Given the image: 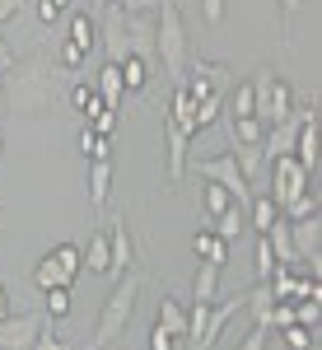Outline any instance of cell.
<instances>
[{"label":"cell","instance_id":"cell-22","mask_svg":"<svg viewBox=\"0 0 322 350\" xmlns=\"http://www.w3.org/2000/svg\"><path fill=\"white\" fill-rule=\"evenodd\" d=\"M163 117H168V122H178V126H183L187 135H196V103H191V94L183 89V84H178V94H173V108L163 112Z\"/></svg>","mask_w":322,"mask_h":350},{"label":"cell","instance_id":"cell-52","mask_svg":"<svg viewBox=\"0 0 322 350\" xmlns=\"http://www.w3.org/2000/svg\"><path fill=\"white\" fill-rule=\"evenodd\" d=\"M19 10H24V0H0V24H5V19H14Z\"/></svg>","mask_w":322,"mask_h":350},{"label":"cell","instance_id":"cell-14","mask_svg":"<svg viewBox=\"0 0 322 350\" xmlns=\"http://www.w3.org/2000/svg\"><path fill=\"white\" fill-rule=\"evenodd\" d=\"M94 89H98V98H103V108H122V98H126V84H122V66L117 61H107L103 70H98V80H94Z\"/></svg>","mask_w":322,"mask_h":350},{"label":"cell","instance_id":"cell-2","mask_svg":"<svg viewBox=\"0 0 322 350\" xmlns=\"http://www.w3.org/2000/svg\"><path fill=\"white\" fill-rule=\"evenodd\" d=\"M140 285H145V275L140 271H126V275H117V285H112V295L103 299V313H98V327H94V336L84 341V350H107L117 336H126V327H131V313H135V299H140Z\"/></svg>","mask_w":322,"mask_h":350},{"label":"cell","instance_id":"cell-27","mask_svg":"<svg viewBox=\"0 0 322 350\" xmlns=\"http://www.w3.org/2000/svg\"><path fill=\"white\" fill-rule=\"evenodd\" d=\"M229 135H234V145H262L267 126L257 117H229Z\"/></svg>","mask_w":322,"mask_h":350},{"label":"cell","instance_id":"cell-4","mask_svg":"<svg viewBox=\"0 0 322 350\" xmlns=\"http://www.w3.org/2000/svg\"><path fill=\"white\" fill-rule=\"evenodd\" d=\"M196 178H201V183H219V187L234 196V206H243V211H247V201H252V187H247V178L239 173L234 154H215V159H201V163H196Z\"/></svg>","mask_w":322,"mask_h":350},{"label":"cell","instance_id":"cell-26","mask_svg":"<svg viewBox=\"0 0 322 350\" xmlns=\"http://www.w3.org/2000/svg\"><path fill=\"white\" fill-rule=\"evenodd\" d=\"M33 285H38L42 295H47V290H56V285H75V280H66V271L56 267V262H52V252H47V257H42V262L33 267Z\"/></svg>","mask_w":322,"mask_h":350},{"label":"cell","instance_id":"cell-33","mask_svg":"<svg viewBox=\"0 0 322 350\" xmlns=\"http://www.w3.org/2000/svg\"><path fill=\"white\" fill-rule=\"evenodd\" d=\"M308 215H318V191H313V187L299 191L290 206H280V219H308Z\"/></svg>","mask_w":322,"mask_h":350},{"label":"cell","instance_id":"cell-41","mask_svg":"<svg viewBox=\"0 0 322 350\" xmlns=\"http://www.w3.org/2000/svg\"><path fill=\"white\" fill-rule=\"evenodd\" d=\"M206 318H211V304H201V299H191V308H187V346L201 336V327H206Z\"/></svg>","mask_w":322,"mask_h":350},{"label":"cell","instance_id":"cell-10","mask_svg":"<svg viewBox=\"0 0 322 350\" xmlns=\"http://www.w3.org/2000/svg\"><path fill=\"white\" fill-rule=\"evenodd\" d=\"M299 122H304V112L295 108V117H285V122H276V126H267V135H262V150H267V159H280V154H295Z\"/></svg>","mask_w":322,"mask_h":350},{"label":"cell","instance_id":"cell-28","mask_svg":"<svg viewBox=\"0 0 322 350\" xmlns=\"http://www.w3.org/2000/svg\"><path fill=\"white\" fill-rule=\"evenodd\" d=\"M243 304H247V313H252L257 323L267 327V313H271V304H276V295H271V285H267V280H257V285L247 290V299H243Z\"/></svg>","mask_w":322,"mask_h":350},{"label":"cell","instance_id":"cell-57","mask_svg":"<svg viewBox=\"0 0 322 350\" xmlns=\"http://www.w3.org/2000/svg\"><path fill=\"white\" fill-rule=\"evenodd\" d=\"M107 350H112V346H107Z\"/></svg>","mask_w":322,"mask_h":350},{"label":"cell","instance_id":"cell-45","mask_svg":"<svg viewBox=\"0 0 322 350\" xmlns=\"http://www.w3.org/2000/svg\"><path fill=\"white\" fill-rule=\"evenodd\" d=\"M66 5H70V0H38V19H42V24H56V19L66 14Z\"/></svg>","mask_w":322,"mask_h":350},{"label":"cell","instance_id":"cell-6","mask_svg":"<svg viewBox=\"0 0 322 350\" xmlns=\"http://www.w3.org/2000/svg\"><path fill=\"white\" fill-rule=\"evenodd\" d=\"M42 323H47V313H10L0 323V350H33Z\"/></svg>","mask_w":322,"mask_h":350},{"label":"cell","instance_id":"cell-51","mask_svg":"<svg viewBox=\"0 0 322 350\" xmlns=\"http://www.w3.org/2000/svg\"><path fill=\"white\" fill-rule=\"evenodd\" d=\"M10 66H14V47H10V42H5V33H0V75H5Z\"/></svg>","mask_w":322,"mask_h":350},{"label":"cell","instance_id":"cell-44","mask_svg":"<svg viewBox=\"0 0 322 350\" xmlns=\"http://www.w3.org/2000/svg\"><path fill=\"white\" fill-rule=\"evenodd\" d=\"M112 126H117V112H112V108H103V112L89 117V131H94V135H112Z\"/></svg>","mask_w":322,"mask_h":350},{"label":"cell","instance_id":"cell-19","mask_svg":"<svg viewBox=\"0 0 322 350\" xmlns=\"http://www.w3.org/2000/svg\"><path fill=\"white\" fill-rule=\"evenodd\" d=\"M155 327H163L168 336H187V308H183L173 295H163V299H159V318H155Z\"/></svg>","mask_w":322,"mask_h":350},{"label":"cell","instance_id":"cell-34","mask_svg":"<svg viewBox=\"0 0 322 350\" xmlns=\"http://www.w3.org/2000/svg\"><path fill=\"white\" fill-rule=\"evenodd\" d=\"M42 299H47V308H42L47 323H61V318L70 313V285H56V290H47Z\"/></svg>","mask_w":322,"mask_h":350},{"label":"cell","instance_id":"cell-13","mask_svg":"<svg viewBox=\"0 0 322 350\" xmlns=\"http://www.w3.org/2000/svg\"><path fill=\"white\" fill-rule=\"evenodd\" d=\"M234 308H239V299H229V304H219V308L211 304V318H206V327H201V336L191 341V350H215L219 332H224V327H229V318H234Z\"/></svg>","mask_w":322,"mask_h":350},{"label":"cell","instance_id":"cell-23","mask_svg":"<svg viewBox=\"0 0 322 350\" xmlns=\"http://www.w3.org/2000/svg\"><path fill=\"white\" fill-rule=\"evenodd\" d=\"M243 215L252 219V229H257V234H267L271 224H276V219H280V206H276V201H271V196H252V201H247V211H243Z\"/></svg>","mask_w":322,"mask_h":350},{"label":"cell","instance_id":"cell-17","mask_svg":"<svg viewBox=\"0 0 322 350\" xmlns=\"http://www.w3.org/2000/svg\"><path fill=\"white\" fill-rule=\"evenodd\" d=\"M126 33H131V52L135 56H155V19L150 14H126Z\"/></svg>","mask_w":322,"mask_h":350},{"label":"cell","instance_id":"cell-1","mask_svg":"<svg viewBox=\"0 0 322 350\" xmlns=\"http://www.w3.org/2000/svg\"><path fill=\"white\" fill-rule=\"evenodd\" d=\"M0 80H5V112L42 117V112H52L61 103V66L47 52L14 56V66Z\"/></svg>","mask_w":322,"mask_h":350},{"label":"cell","instance_id":"cell-49","mask_svg":"<svg viewBox=\"0 0 322 350\" xmlns=\"http://www.w3.org/2000/svg\"><path fill=\"white\" fill-rule=\"evenodd\" d=\"M150 350H178V336H168L163 327H150Z\"/></svg>","mask_w":322,"mask_h":350},{"label":"cell","instance_id":"cell-32","mask_svg":"<svg viewBox=\"0 0 322 350\" xmlns=\"http://www.w3.org/2000/svg\"><path fill=\"white\" fill-rule=\"evenodd\" d=\"M52 262L66 271V280H75V275H80V267H84V247H75V243H61V247L52 252Z\"/></svg>","mask_w":322,"mask_h":350},{"label":"cell","instance_id":"cell-31","mask_svg":"<svg viewBox=\"0 0 322 350\" xmlns=\"http://www.w3.org/2000/svg\"><path fill=\"white\" fill-rule=\"evenodd\" d=\"M211 234H219V239L224 243H234L243 234V206H229V211H219V215H215V229Z\"/></svg>","mask_w":322,"mask_h":350},{"label":"cell","instance_id":"cell-16","mask_svg":"<svg viewBox=\"0 0 322 350\" xmlns=\"http://www.w3.org/2000/svg\"><path fill=\"white\" fill-rule=\"evenodd\" d=\"M229 154H234V163H239V173L247 178V187L262 183V173H267V150H262V145H234Z\"/></svg>","mask_w":322,"mask_h":350},{"label":"cell","instance_id":"cell-40","mask_svg":"<svg viewBox=\"0 0 322 350\" xmlns=\"http://www.w3.org/2000/svg\"><path fill=\"white\" fill-rule=\"evenodd\" d=\"M271 271H276V252H271L267 234H257V267H252V275L257 280H271Z\"/></svg>","mask_w":322,"mask_h":350},{"label":"cell","instance_id":"cell-50","mask_svg":"<svg viewBox=\"0 0 322 350\" xmlns=\"http://www.w3.org/2000/svg\"><path fill=\"white\" fill-rule=\"evenodd\" d=\"M201 14H206V24H219L224 19V0H201Z\"/></svg>","mask_w":322,"mask_h":350},{"label":"cell","instance_id":"cell-21","mask_svg":"<svg viewBox=\"0 0 322 350\" xmlns=\"http://www.w3.org/2000/svg\"><path fill=\"white\" fill-rule=\"evenodd\" d=\"M107 187H112V163L94 159V168H89V206H94V211L107 206Z\"/></svg>","mask_w":322,"mask_h":350},{"label":"cell","instance_id":"cell-18","mask_svg":"<svg viewBox=\"0 0 322 350\" xmlns=\"http://www.w3.org/2000/svg\"><path fill=\"white\" fill-rule=\"evenodd\" d=\"M219 271H224V267H215V262H201V267H196V275H191V299H201V304H215V299H219Z\"/></svg>","mask_w":322,"mask_h":350},{"label":"cell","instance_id":"cell-8","mask_svg":"<svg viewBox=\"0 0 322 350\" xmlns=\"http://www.w3.org/2000/svg\"><path fill=\"white\" fill-rule=\"evenodd\" d=\"M107 247H112V267H107V275L117 280V275H126V271H131V262H135L131 229H126V219H122V215L107 224Z\"/></svg>","mask_w":322,"mask_h":350},{"label":"cell","instance_id":"cell-35","mask_svg":"<svg viewBox=\"0 0 322 350\" xmlns=\"http://www.w3.org/2000/svg\"><path fill=\"white\" fill-rule=\"evenodd\" d=\"M219 112H224V94H211V98H201L196 103V131H206L219 122Z\"/></svg>","mask_w":322,"mask_h":350},{"label":"cell","instance_id":"cell-15","mask_svg":"<svg viewBox=\"0 0 322 350\" xmlns=\"http://www.w3.org/2000/svg\"><path fill=\"white\" fill-rule=\"evenodd\" d=\"M267 243H271V252H276V267H299L295 239H290V219H276L267 229Z\"/></svg>","mask_w":322,"mask_h":350},{"label":"cell","instance_id":"cell-25","mask_svg":"<svg viewBox=\"0 0 322 350\" xmlns=\"http://www.w3.org/2000/svg\"><path fill=\"white\" fill-rule=\"evenodd\" d=\"M70 108L84 112V117H94V112H103V98H98V89L89 80H75L70 84Z\"/></svg>","mask_w":322,"mask_h":350},{"label":"cell","instance_id":"cell-43","mask_svg":"<svg viewBox=\"0 0 322 350\" xmlns=\"http://www.w3.org/2000/svg\"><path fill=\"white\" fill-rule=\"evenodd\" d=\"M84 56H89V52H80L75 42H61V52H56V66H61V70H80Z\"/></svg>","mask_w":322,"mask_h":350},{"label":"cell","instance_id":"cell-7","mask_svg":"<svg viewBox=\"0 0 322 350\" xmlns=\"http://www.w3.org/2000/svg\"><path fill=\"white\" fill-rule=\"evenodd\" d=\"M107 10V19H103V52H107V61H126L131 56V33H126V10H117V5H103Z\"/></svg>","mask_w":322,"mask_h":350},{"label":"cell","instance_id":"cell-54","mask_svg":"<svg viewBox=\"0 0 322 350\" xmlns=\"http://www.w3.org/2000/svg\"><path fill=\"white\" fill-rule=\"evenodd\" d=\"M299 5H304V0H280V10H285V19H290V14H295Z\"/></svg>","mask_w":322,"mask_h":350},{"label":"cell","instance_id":"cell-9","mask_svg":"<svg viewBox=\"0 0 322 350\" xmlns=\"http://www.w3.org/2000/svg\"><path fill=\"white\" fill-rule=\"evenodd\" d=\"M163 140H168V183H183L187 178V150H191V135L163 117Z\"/></svg>","mask_w":322,"mask_h":350},{"label":"cell","instance_id":"cell-53","mask_svg":"<svg viewBox=\"0 0 322 350\" xmlns=\"http://www.w3.org/2000/svg\"><path fill=\"white\" fill-rule=\"evenodd\" d=\"M10 313H14V308H10V290H5V280H0V323H5Z\"/></svg>","mask_w":322,"mask_h":350},{"label":"cell","instance_id":"cell-48","mask_svg":"<svg viewBox=\"0 0 322 350\" xmlns=\"http://www.w3.org/2000/svg\"><path fill=\"white\" fill-rule=\"evenodd\" d=\"M117 10H126V14H155L159 10V0H112Z\"/></svg>","mask_w":322,"mask_h":350},{"label":"cell","instance_id":"cell-20","mask_svg":"<svg viewBox=\"0 0 322 350\" xmlns=\"http://www.w3.org/2000/svg\"><path fill=\"white\" fill-rule=\"evenodd\" d=\"M191 252H196L201 262H215V267H224V262H229V243L219 239V234H211V229H201V234L191 239Z\"/></svg>","mask_w":322,"mask_h":350},{"label":"cell","instance_id":"cell-11","mask_svg":"<svg viewBox=\"0 0 322 350\" xmlns=\"http://www.w3.org/2000/svg\"><path fill=\"white\" fill-rule=\"evenodd\" d=\"M290 239H295L299 262L318 257V247H322V224H318V215H308V219H290Z\"/></svg>","mask_w":322,"mask_h":350},{"label":"cell","instance_id":"cell-56","mask_svg":"<svg viewBox=\"0 0 322 350\" xmlns=\"http://www.w3.org/2000/svg\"><path fill=\"white\" fill-rule=\"evenodd\" d=\"M94 5H112V0H94Z\"/></svg>","mask_w":322,"mask_h":350},{"label":"cell","instance_id":"cell-47","mask_svg":"<svg viewBox=\"0 0 322 350\" xmlns=\"http://www.w3.org/2000/svg\"><path fill=\"white\" fill-rule=\"evenodd\" d=\"M267 336H271V327H252V332H247V336H243L239 341V350H267Z\"/></svg>","mask_w":322,"mask_h":350},{"label":"cell","instance_id":"cell-39","mask_svg":"<svg viewBox=\"0 0 322 350\" xmlns=\"http://www.w3.org/2000/svg\"><path fill=\"white\" fill-rule=\"evenodd\" d=\"M201 196H206V215H219V211H229V206H234V196H229V191L219 187V183H206V191H201Z\"/></svg>","mask_w":322,"mask_h":350},{"label":"cell","instance_id":"cell-37","mask_svg":"<svg viewBox=\"0 0 322 350\" xmlns=\"http://www.w3.org/2000/svg\"><path fill=\"white\" fill-rule=\"evenodd\" d=\"M318 332H308V327H299V323H290V327H280V341L290 350H318V341H313Z\"/></svg>","mask_w":322,"mask_h":350},{"label":"cell","instance_id":"cell-3","mask_svg":"<svg viewBox=\"0 0 322 350\" xmlns=\"http://www.w3.org/2000/svg\"><path fill=\"white\" fill-rule=\"evenodd\" d=\"M155 52H159L163 70H168L178 84L187 80L191 52H187V24H183L178 0H159V14H155Z\"/></svg>","mask_w":322,"mask_h":350},{"label":"cell","instance_id":"cell-38","mask_svg":"<svg viewBox=\"0 0 322 350\" xmlns=\"http://www.w3.org/2000/svg\"><path fill=\"white\" fill-rule=\"evenodd\" d=\"M295 323L308 327V332H318V323H322V299H295Z\"/></svg>","mask_w":322,"mask_h":350},{"label":"cell","instance_id":"cell-30","mask_svg":"<svg viewBox=\"0 0 322 350\" xmlns=\"http://www.w3.org/2000/svg\"><path fill=\"white\" fill-rule=\"evenodd\" d=\"M66 42H75L80 52H94V42H98L94 19H89V14H75V19H70V38H66Z\"/></svg>","mask_w":322,"mask_h":350},{"label":"cell","instance_id":"cell-55","mask_svg":"<svg viewBox=\"0 0 322 350\" xmlns=\"http://www.w3.org/2000/svg\"><path fill=\"white\" fill-rule=\"evenodd\" d=\"M0 117H5V80H0Z\"/></svg>","mask_w":322,"mask_h":350},{"label":"cell","instance_id":"cell-42","mask_svg":"<svg viewBox=\"0 0 322 350\" xmlns=\"http://www.w3.org/2000/svg\"><path fill=\"white\" fill-rule=\"evenodd\" d=\"M290 323H295V299H276V304H271V313H267V327L280 332V327H290Z\"/></svg>","mask_w":322,"mask_h":350},{"label":"cell","instance_id":"cell-29","mask_svg":"<svg viewBox=\"0 0 322 350\" xmlns=\"http://www.w3.org/2000/svg\"><path fill=\"white\" fill-rule=\"evenodd\" d=\"M84 262H89V271H98V275H107V267H112V247H107V229L89 239V252H84Z\"/></svg>","mask_w":322,"mask_h":350},{"label":"cell","instance_id":"cell-36","mask_svg":"<svg viewBox=\"0 0 322 350\" xmlns=\"http://www.w3.org/2000/svg\"><path fill=\"white\" fill-rule=\"evenodd\" d=\"M80 154L84 159H107V154H112V140H107V135H94L84 126L80 131Z\"/></svg>","mask_w":322,"mask_h":350},{"label":"cell","instance_id":"cell-5","mask_svg":"<svg viewBox=\"0 0 322 350\" xmlns=\"http://www.w3.org/2000/svg\"><path fill=\"white\" fill-rule=\"evenodd\" d=\"M267 168H271V201L276 206H290L299 191H308V183H313V173L308 168H299L295 163V154H280V159H267Z\"/></svg>","mask_w":322,"mask_h":350},{"label":"cell","instance_id":"cell-46","mask_svg":"<svg viewBox=\"0 0 322 350\" xmlns=\"http://www.w3.org/2000/svg\"><path fill=\"white\" fill-rule=\"evenodd\" d=\"M33 350H66V341L56 336L52 323H42V332H38V341H33Z\"/></svg>","mask_w":322,"mask_h":350},{"label":"cell","instance_id":"cell-24","mask_svg":"<svg viewBox=\"0 0 322 350\" xmlns=\"http://www.w3.org/2000/svg\"><path fill=\"white\" fill-rule=\"evenodd\" d=\"M122 84H126V94H140V89L150 84V61L131 52L126 61H122Z\"/></svg>","mask_w":322,"mask_h":350},{"label":"cell","instance_id":"cell-12","mask_svg":"<svg viewBox=\"0 0 322 350\" xmlns=\"http://www.w3.org/2000/svg\"><path fill=\"white\" fill-rule=\"evenodd\" d=\"M285 117H295V94H290V84L285 80H276L271 84V94H267V108H262V126H276V122H285Z\"/></svg>","mask_w":322,"mask_h":350}]
</instances>
